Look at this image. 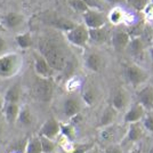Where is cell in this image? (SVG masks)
Wrapping results in <instances>:
<instances>
[{"label":"cell","mask_w":153,"mask_h":153,"mask_svg":"<svg viewBox=\"0 0 153 153\" xmlns=\"http://www.w3.org/2000/svg\"><path fill=\"white\" fill-rule=\"evenodd\" d=\"M94 146V144L91 143H83V144H74V147H73V151L71 153H86L88 152L91 147Z\"/></svg>","instance_id":"e575fe53"},{"label":"cell","mask_w":153,"mask_h":153,"mask_svg":"<svg viewBox=\"0 0 153 153\" xmlns=\"http://www.w3.org/2000/svg\"><path fill=\"white\" fill-rule=\"evenodd\" d=\"M86 68L91 72H101L103 69V58L97 53H89L85 58Z\"/></svg>","instance_id":"2e32d148"},{"label":"cell","mask_w":153,"mask_h":153,"mask_svg":"<svg viewBox=\"0 0 153 153\" xmlns=\"http://www.w3.org/2000/svg\"><path fill=\"white\" fill-rule=\"evenodd\" d=\"M19 100H21V88H19V83H15L6 90V93L4 95V101H5V104L6 103L19 104Z\"/></svg>","instance_id":"7402d4cb"},{"label":"cell","mask_w":153,"mask_h":153,"mask_svg":"<svg viewBox=\"0 0 153 153\" xmlns=\"http://www.w3.org/2000/svg\"><path fill=\"white\" fill-rule=\"evenodd\" d=\"M61 134L63 135L64 138L69 140H74V136H76V130H74V127L72 125H69V123H61Z\"/></svg>","instance_id":"f546056e"},{"label":"cell","mask_w":153,"mask_h":153,"mask_svg":"<svg viewBox=\"0 0 153 153\" xmlns=\"http://www.w3.org/2000/svg\"><path fill=\"white\" fill-rule=\"evenodd\" d=\"M53 26H55L56 29H59L62 31H69L71 30L73 26L76 25L74 23H72L70 19H55L51 21V23Z\"/></svg>","instance_id":"4316f807"},{"label":"cell","mask_w":153,"mask_h":153,"mask_svg":"<svg viewBox=\"0 0 153 153\" xmlns=\"http://www.w3.org/2000/svg\"><path fill=\"white\" fill-rule=\"evenodd\" d=\"M5 117H4V113L2 111H0V135L2 134V130H4V123H5Z\"/></svg>","instance_id":"ab89813d"},{"label":"cell","mask_w":153,"mask_h":153,"mask_svg":"<svg viewBox=\"0 0 153 153\" xmlns=\"http://www.w3.org/2000/svg\"><path fill=\"white\" fill-rule=\"evenodd\" d=\"M146 153H153V145L151 147H150V150H149V151H147Z\"/></svg>","instance_id":"f6af8a7d"},{"label":"cell","mask_w":153,"mask_h":153,"mask_svg":"<svg viewBox=\"0 0 153 153\" xmlns=\"http://www.w3.org/2000/svg\"><path fill=\"white\" fill-rule=\"evenodd\" d=\"M145 113H146V111L144 110V108L138 103H135L126 111L125 117H123V122L127 125L140 122L142 119L144 118Z\"/></svg>","instance_id":"9c48e42d"},{"label":"cell","mask_w":153,"mask_h":153,"mask_svg":"<svg viewBox=\"0 0 153 153\" xmlns=\"http://www.w3.org/2000/svg\"><path fill=\"white\" fill-rule=\"evenodd\" d=\"M151 47H153V37L151 38Z\"/></svg>","instance_id":"bcb514c9"},{"label":"cell","mask_w":153,"mask_h":153,"mask_svg":"<svg viewBox=\"0 0 153 153\" xmlns=\"http://www.w3.org/2000/svg\"><path fill=\"white\" fill-rule=\"evenodd\" d=\"M150 2H151V4H153V0H150Z\"/></svg>","instance_id":"7dc6e473"},{"label":"cell","mask_w":153,"mask_h":153,"mask_svg":"<svg viewBox=\"0 0 153 153\" xmlns=\"http://www.w3.org/2000/svg\"><path fill=\"white\" fill-rule=\"evenodd\" d=\"M125 76L128 82L135 88L143 86L149 79L146 71L135 63H128L125 65Z\"/></svg>","instance_id":"3957f363"},{"label":"cell","mask_w":153,"mask_h":153,"mask_svg":"<svg viewBox=\"0 0 153 153\" xmlns=\"http://www.w3.org/2000/svg\"><path fill=\"white\" fill-rule=\"evenodd\" d=\"M34 71L36 74L39 78H44V79H51L54 76V70L49 66V64L46 62V59L40 54L36 55L34 59Z\"/></svg>","instance_id":"30bf717a"},{"label":"cell","mask_w":153,"mask_h":153,"mask_svg":"<svg viewBox=\"0 0 153 153\" xmlns=\"http://www.w3.org/2000/svg\"><path fill=\"white\" fill-rule=\"evenodd\" d=\"M15 41L19 46V48L22 49H26V48H30L33 44V40L30 33H19L15 37Z\"/></svg>","instance_id":"484cf974"},{"label":"cell","mask_w":153,"mask_h":153,"mask_svg":"<svg viewBox=\"0 0 153 153\" xmlns=\"http://www.w3.org/2000/svg\"><path fill=\"white\" fill-rule=\"evenodd\" d=\"M117 114H118V112L111 105L106 106V108L103 110L101 119H100V126H101V128L108 127V126L113 125L115 119H117Z\"/></svg>","instance_id":"ffe728a7"},{"label":"cell","mask_w":153,"mask_h":153,"mask_svg":"<svg viewBox=\"0 0 153 153\" xmlns=\"http://www.w3.org/2000/svg\"><path fill=\"white\" fill-rule=\"evenodd\" d=\"M39 54L46 59L54 72H61L66 66V57L61 47L51 39H41L39 41Z\"/></svg>","instance_id":"6da1fadb"},{"label":"cell","mask_w":153,"mask_h":153,"mask_svg":"<svg viewBox=\"0 0 153 153\" xmlns=\"http://www.w3.org/2000/svg\"><path fill=\"white\" fill-rule=\"evenodd\" d=\"M128 105V94L127 91L122 88H119L114 93V96L112 98L111 106L114 108L117 112H120L127 108Z\"/></svg>","instance_id":"e0dca14e"},{"label":"cell","mask_w":153,"mask_h":153,"mask_svg":"<svg viewBox=\"0 0 153 153\" xmlns=\"http://www.w3.org/2000/svg\"><path fill=\"white\" fill-rule=\"evenodd\" d=\"M126 4H128V6L131 7L135 12L142 13L150 4V0H126Z\"/></svg>","instance_id":"f1b7e54d"},{"label":"cell","mask_w":153,"mask_h":153,"mask_svg":"<svg viewBox=\"0 0 153 153\" xmlns=\"http://www.w3.org/2000/svg\"><path fill=\"white\" fill-rule=\"evenodd\" d=\"M61 134V123L55 119V118H49L47 119L44 125L41 126L39 130L38 136H42L46 138H49L51 140H55Z\"/></svg>","instance_id":"52a82bcc"},{"label":"cell","mask_w":153,"mask_h":153,"mask_svg":"<svg viewBox=\"0 0 153 153\" xmlns=\"http://www.w3.org/2000/svg\"><path fill=\"white\" fill-rule=\"evenodd\" d=\"M83 25L88 30L93 29H100L105 26V17L102 12L96 10V9H88L86 13L82 14Z\"/></svg>","instance_id":"8992f818"},{"label":"cell","mask_w":153,"mask_h":153,"mask_svg":"<svg viewBox=\"0 0 153 153\" xmlns=\"http://www.w3.org/2000/svg\"><path fill=\"white\" fill-rule=\"evenodd\" d=\"M130 39H131L130 36L128 34L126 30H119L113 33V36L111 38V44L117 51H122L127 49L128 45L130 42Z\"/></svg>","instance_id":"4fadbf2b"},{"label":"cell","mask_w":153,"mask_h":153,"mask_svg":"<svg viewBox=\"0 0 153 153\" xmlns=\"http://www.w3.org/2000/svg\"><path fill=\"white\" fill-rule=\"evenodd\" d=\"M137 103L140 104L146 112L153 111V86L145 85L137 91Z\"/></svg>","instance_id":"ba28073f"},{"label":"cell","mask_w":153,"mask_h":153,"mask_svg":"<svg viewBox=\"0 0 153 153\" xmlns=\"http://www.w3.org/2000/svg\"><path fill=\"white\" fill-rule=\"evenodd\" d=\"M101 153H122V149L119 144H111L101 151Z\"/></svg>","instance_id":"d590c367"},{"label":"cell","mask_w":153,"mask_h":153,"mask_svg":"<svg viewBox=\"0 0 153 153\" xmlns=\"http://www.w3.org/2000/svg\"><path fill=\"white\" fill-rule=\"evenodd\" d=\"M40 143H41V150L42 153H54L56 150V143L55 140H51L49 138H46L42 136H39Z\"/></svg>","instance_id":"83f0119b"},{"label":"cell","mask_w":153,"mask_h":153,"mask_svg":"<svg viewBox=\"0 0 153 153\" xmlns=\"http://www.w3.org/2000/svg\"><path fill=\"white\" fill-rule=\"evenodd\" d=\"M54 94V83L51 79H44L37 76L32 85V95L40 102L48 103L51 101Z\"/></svg>","instance_id":"7a4b0ae2"},{"label":"cell","mask_w":153,"mask_h":153,"mask_svg":"<svg viewBox=\"0 0 153 153\" xmlns=\"http://www.w3.org/2000/svg\"><path fill=\"white\" fill-rule=\"evenodd\" d=\"M80 111H81V102L76 97L70 96L64 101L63 113L66 118L72 119L78 114H80Z\"/></svg>","instance_id":"7c38bea8"},{"label":"cell","mask_w":153,"mask_h":153,"mask_svg":"<svg viewBox=\"0 0 153 153\" xmlns=\"http://www.w3.org/2000/svg\"><path fill=\"white\" fill-rule=\"evenodd\" d=\"M140 123L144 128V130L153 133V112H146L144 118L142 119Z\"/></svg>","instance_id":"1f68e13d"},{"label":"cell","mask_w":153,"mask_h":153,"mask_svg":"<svg viewBox=\"0 0 153 153\" xmlns=\"http://www.w3.org/2000/svg\"><path fill=\"white\" fill-rule=\"evenodd\" d=\"M144 48H145V44H144V40L140 37L130 39V42H129V45L127 47V49H129L130 54H133L135 56L140 55L144 51Z\"/></svg>","instance_id":"cb8c5ba5"},{"label":"cell","mask_w":153,"mask_h":153,"mask_svg":"<svg viewBox=\"0 0 153 153\" xmlns=\"http://www.w3.org/2000/svg\"><path fill=\"white\" fill-rule=\"evenodd\" d=\"M21 59L16 54H6L0 56V76L9 78L13 76L19 70Z\"/></svg>","instance_id":"5b68a950"},{"label":"cell","mask_w":153,"mask_h":153,"mask_svg":"<svg viewBox=\"0 0 153 153\" xmlns=\"http://www.w3.org/2000/svg\"><path fill=\"white\" fill-rule=\"evenodd\" d=\"M125 14H126V12L120 6L113 7L108 14V22L111 24H113V25L122 24L123 23V19H125Z\"/></svg>","instance_id":"603a6c76"},{"label":"cell","mask_w":153,"mask_h":153,"mask_svg":"<svg viewBox=\"0 0 153 153\" xmlns=\"http://www.w3.org/2000/svg\"><path fill=\"white\" fill-rule=\"evenodd\" d=\"M24 153H42L41 150V143L39 136H32L27 140Z\"/></svg>","instance_id":"d4e9b609"},{"label":"cell","mask_w":153,"mask_h":153,"mask_svg":"<svg viewBox=\"0 0 153 153\" xmlns=\"http://www.w3.org/2000/svg\"><path fill=\"white\" fill-rule=\"evenodd\" d=\"M82 101L87 105H89V106H91V105H94V103L96 102V94L95 91L93 89H86L85 90V93H83L82 95Z\"/></svg>","instance_id":"d6a6232c"},{"label":"cell","mask_w":153,"mask_h":153,"mask_svg":"<svg viewBox=\"0 0 153 153\" xmlns=\"http://www.w3.org/2000/svg\"><path fill=\"white\" fill-rule=\"evenodd\" d=\"M4 105H5V101H4V96L0 95V111H2V108H4Z\"/></svg>","instance_id":"b9f144b4"},{"label":"cell","mask_w":153,"mask_h":153,"mask_svg":"<svg viewBox=\"0 0 153 153\" xmlns=\"http://www.w3.org/2000/svg\"><path fill=\"white\" fill-rule=\"evenodd\" d=\"M17 123H19L22 127H30L33 123V115H32V112L29 106L24 105L19 108Z\"/></svg>","instance_id":"44dd1931"},{"label":"cell","mask_w":153,"mask_h":153,"mask_svg":"<svg viewBox=\"0 0 153 153\" xmlns=\"http://www.w3.org/2000/svg\"><path fill=\"white\" fill-rule=\"evenodd\" d=\"M103 1H105V2H108V5H112V6H119L120 4H122V1H126V0H103Z\"/></svg>","instance_id":"74e56055"},{"label":"cell","mask_w":153,"mask_h":153,"mask_svg":"<svg viewBox=\"0 0 153 153\" xmlns=\"http://www.w3.org/2000/svg\"><path fill=\"white\" fill-rule=\"evenodd\" d=\"M68 4L69 6L74 10V12H78V13H86L89 8L87 7V5L85 4L83 0H68Z\"/></svg>","instance_id":"4dcf8cb0"},{"label":"cell","mask_w":153,"mask_h":153,"mask_svg":"<svg viewBox=\"0 0 153 153\" xmlns=\"http://www.w3.org/2000/svg\"><path fill=\"white\" fill-rule=\"evenodd\" d=\"M144 136V128L142 126L140 122H136V123H130L128 125L127 131L125 135V138L122 142L125 143H137L140 142Z\"/></svg>","instance_id":"8fae6325"},{"label":"cell","mask_w":153,"mask_h":153,"mask_svg":"<svg viewBox=\"0 0 153 153\" xmlns=\"http://www.w3.org/2000/svg\"><path fill=\"white\" fill-rule=\"evenodd\" d=\"M149 53H150V57H151V62H152V64H153V47H150V51H149Z\"/></svg>","instance_id":"ee69618b"},{"label":"cell","mask_w":153,"mask_h":153,"mask_svg":"<svg viewBox=\"0 0 153 153\" xmlns=\"http://www.w3.org/2000/svg\"><path fill=\"white\" fill-rule=\"evenodd\" d=\"M143 14H144V17H145V19L146 21H151L152 22L153 21V4H149L146 7H145V9L143 10Z\"/></svg>","instance_id":"8d00e7d4"},{"label":"cell","mask_w":153,"mask_h":153,"mask_svg":"<svg viewBox=\"0 0 153 153\" xmlns=\"http://www.w3.org/2000/svg\"><path fill=\"white\" fill-rule=\"evenodd\" d=\"M88 33H89V41H91L93 44H96V45L104 44L108 37V30L106 29V26L88 30Z\"/></svg>","instance_id":"d6986e66"},{"label":"cell","mask_w":153,"mask_h":153,"mask_svg":"<svg viewBox=\"0 0 153 153\" xmlns=\"http://www.w3.org/2000/svg\"><path fill=\"white\" fill-rule=\"evenodd\" d=\"M86 153H101V151H100V149H98V147L94 145V146L91 147L88 152H86Z\"/></svg>","instance_id":"60d3db41"},{"label":"cell","mask_w":153,"mask_h":153,"mask_svg":"<svg viewBox=\"0 0 153 153\" xmlns=\"http://www.w3.org/2000/svg\"><path fill=\"white\" fill-rule=\"evenodd\" d=\"M66 40L76 47L85 48L89 42L88 29L83 24H76L71 30L65 32Z\"/></svg>","instance_id":"277c9868"},{"label":"cell","mask_w":153,"mask_h":153,"mask_svg":"<svg viewBox=\"0 0 153 153\" xmlns=\"http://www.w3.org/2000/svg\"><path fill=\"white\" fill-rule=\"evenodd\" d=\"M19 108H21L19 104H16V103H6L4 105L2 113H4V117H5V120L7 123L14 125L17 122Z\"/></svg>","instance_id":"9a60e30c"},{"label":"cell","mask_w":153,"mask_h":153,"mask_svg":"<svg viewBox=\"0 0 153 153\" xmlns=\"http://www.w3.org/2000/svg\"><path fill=\"white\" fill-rule=\"evenodd\" d=\"M5 49H6V40L2 37H0V56L5 51Z\"/></svg>","instance_id":"f35d334b"},{"label":"cell","mask_w":153,"mask_h":153,"mask_svg":"<svg viewBox=\"0 0 153 153\" xmlns=\"http://www.w3.org/2000/svg\"><path fill=\"white\" fill-rule=\"evenodd\" d=\"M129 153H142V151H140L138 147H135V149H133V150H130Z\"/></svg>","instance_id":"7bdbcfd3"},{"label":"cell","mask_w":153,"mask_h":153,"mask_svg":"<svg viewBox=\"0 0 153 153\" xmlns=\"http://www.w3.org/2000/svg\"><path fill=\"white\" fill-rule=\"evenodd\" d=\"M118 135H119V127L115 123H113V125L108 126V127L101 128V130H100V140L103 143H106L108 145L117 144L115 140H117Z\"/></svg>","instance_id":"5bb4252c"},{"label":"cell","mask_w":153,"mask_h":153,"mask_svg":"<svg viewBox=\"0 0 153 153\" xmlns=\"http://www.w3.org/2000/svg\"><path fill=\"white\" fill-rule=\"evenodd\" d=\"M22 23H23V16L15 12L7 13L1 19V24L7 29H16Z\"/></svg>","instance_id":"ac0fdd59"},{"label":"cell","mask_w":153,"mask_h":153,"mask_svg":"<svg viewBox=\"0 0 153 153\" xmlns=\"http://www.w3.org/2000/svg\"><path fill=\"white\" fill-rule=\"evenodd\" d=\"M83 1L89 9H96L100 12L104 9V1L103 0H83Z\"/></svg>","instance_id":"836d02e7"}]
</instances>
